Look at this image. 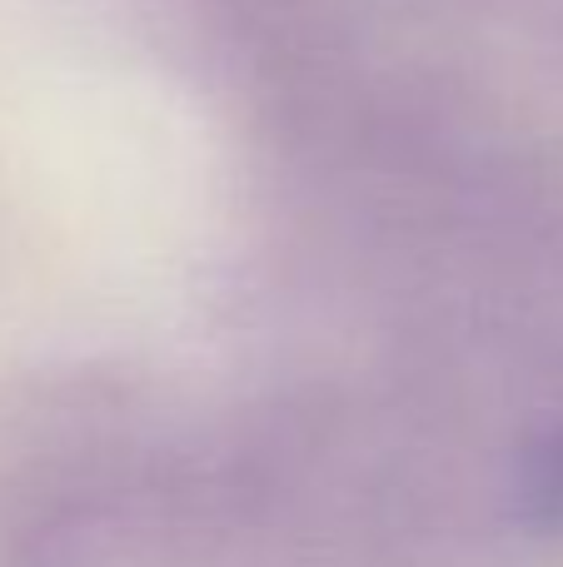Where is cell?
Here are the masks:
<instances>
[{
    "mask_svg": "<svg viewBox=\"0 0 563 567\" xmlns=\"http://www.w3.org/2000/svg\"><path fill=\"white\" fill-rule=\"evenodd\" d=\"M519 508L534 528L563 533V429L529 449L519 468Z\"/></svg>",
    "mask_w": 563,
    "mask_h": 567,
    "instance_id": "cell-1",
    "label": "cell"
}]
</instances>
